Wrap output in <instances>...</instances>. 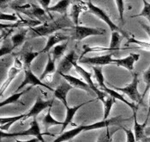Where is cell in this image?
<instances>
[{
  "instance_id": "f1b7e54d",
  "label": "cell",
  "mask_w": 150,
  "mask_h": 142,
  "mask_svg": "<svg viewBox=\"0 0 150 142\" xmlns=\"http://www.w3.org/2000/svg\"><path fill=\"white\" fill-rule=\"evenodd\" d=\"M106 128V130L100 134V136H99V138H98L96 142H112L113 134L120 128H116L114 129H111L110 127H108V128Z\"/></svg>"
},
{
  "instance_id": "ffe728a7",
  "label": "cell",
  "mask_w": 150,
  "mask_h": 142,
  "mask_svg": "<svg viewBox=\"0 0 150 142\" xmlns=\"http://www.w3.org/2000/svg\"><path fill=\"white\" fill-rule=\"evenodd\" d=\"M93 101H95V100H90V101H88V102H85V103H81V104H80V105L72 107V108H69V106L66 107V117H65V120L64 121V124H63V126H62L61 133H62V132H64V130H65V128H67V126H68L69 123L72 121V119H73V117H74L75 114L77 112V110H78L79 108H81L82 106L86 105L87 103H92V102H93Z\"/></svg>"
},
{
  "instance_id": "7402d4cb",
  "label": "cell",
  "mask_w": 150,
  "mask_h": 142,
  "mask_svg": "<svg viewBox=\"0 0 150 142\" xmlns=\"http://www.w3.org/2000/svg\"><path fill=\"white\" fill-rule=\"evenodd\" d=\"M83 4L84 3H81V2H76V4H74L72 5L70 16L72 18V22H73V24H74L75 26H78V18H79L80 13L85 8Z\"/></svg>"
},
{
  "instance_id": "836d02e7",
  "label": "cell",
  "mask_w": 150,
  "mask_h": 142,
  "mask_svg": "<svg viewBox=\"0 0 150 142\" xmlns=\"http://www.w3.org/2000/svg\"><path fill=\"white\" fill-rule=\"evenodd\" d=\"M143 4H144V6H143V10L142 11V12L138 14V15H136V16H131V17H139V16H144V17H146L148 20H149V22L150 24V3H149L148 1H143Z\"/></svg>"
},
{
  "instance_id": "d4e9b609",
  "label": "cell",
  "mask_w": 150,
  "mask_h": 142,
  "mask_svg": "<svg viewBox=\"0 0 150 142\" xmlns=\"http://www.w3.org/2000/svg\"><path fill=\"white\" fill-rule=\"evenodd\" d=\"M39 54H40V52L27 51V52L23 53V54H22L21 57H19V58L23 60V65H24V70L30 68V66H31V63H32L33 59H35Z\"/></svg>"
},
{
  "instance_id": "f546056e",
  "label": "cell",
  "mask_w": 150,
  "mask_h": 142,
  "mask_svg": "<svg viewBox=\"0 0 150 142\" xmlns=\"http://www.w3.org/2000/svg\"><path fill=\"white\" fill-rule=\"evenodd\" d=\"M93 73H94V77L97 80V82L99 83V85L100 86L101 88V91L106 88L107 86L105 84L104 81V76H103V72H102V67L101 66H93L92 67Z\"/></svg>"
},
{
  "instance_id": "44dd1931",
  "label": "cell",
  "mask_w": 150,
  "mask_h": 142,
  "mask_svg": "<svg viewBox=\"0 0 150 142\" xmlns=\"http://www.w3.org/2000/svg\"><path fill=\"white\" fill-rule=\"evenodd\" d=\"M24 114H22L20 116H13V117H9V118H4V117H1L0 119V121H1V126H0V128L1 131H9L11 126L12 124H14L15 122L18 121H23L24 119Z\"/></svg>"
},
{
  "instance_id": "f35d334b",
  "label": "cell",
  "mask_w": 150,
  "mask_h": 142,
  "mask_svg": "<svg viewBox=\"0 0 150 142\" xmlns=\"http://www.w3.org/2000/svg\"><path fill=\"white\" fill-rule=\"evenodd\" d=\"M129 43H135V44H137V45H139V46H141V47H142V48H147V49L150 50L149 43H147V42H142V41H139L135 40L134 38H130V37H129V39L128 40V42L126 43V46H128Z\"/></svg>"
},
{
  "instance_id": "8d00e7d4",
  "label": "cell",
  "mask_w": 150,
  "mask_h": 142,
  "mask_svg": "<svg viewBox=\"0 0 150 142\" xmlns=\"http://www.w3.org/2000/svg\"><path fill=\"white\" fill-rule=\"evenodd\" d=\"M0 19L5 20V21H10V22H14V23H17L19 21V17L17 15H11V14H5V13L0 14Z\"/></svg>"
},
{
  "instance_id": "5b68a950",
  "label": "cell",
  "mask_w": 150,
  "mask_h": 142,
  "mask_svg": "<svg viewBox=\"0 0 150 142\" xmlns=\"http://www.w3.org/2000/svg\"><path fill=\"white\" fill-rule=\"evenodd\" d=\"M87 4H88L87 6H88V8L89 9L90 12L93 13V15L97 16H98L99 18H100L101 20H103L105 23L109 26V28H110V29L112 30V32H118V33L122 34L125 37H126L128 40L129 39V36L127 35V33H126L125 30H123L122 29H120L119 27H117V26L111 20V18L109 17V16H108L103 10H101V9H100L99 7L93 5L91 1H88V2L87 3Z\"/></svg>"
},
{
  "instance_id": "f6af8a7d",
  "label": "cell",
  "mask_w": 150,
  "mask_h": 142,
  "mask_svg": "<svg viewBox=\"0 0 150 142\" xmlns=\"http://www.w3.org/2000/svg\"><path fill=\"white\" fill-rule=\"evenodd\" d=\"M66 142H73V140H71V141H66Z\"/></svg>"
},
{
  "instance_id": "ac0fdd59",
  "label": "cell",
  "mask_w": 150,
  "mask_h": 142,
  "mask_svg": "<svg viewBox=\"0 0 150 142\" xmlns=\"http://www.w3.org/2000/svg\"><path fill=\"white\" fill-rule=\"evenodd\" d=\"M59 75H61L73 88L81 89V90H83V91H87L88 93L91 92L89 85L86 82L82 81V80L77 78H75V77L71 76V75H69V74H67V75L66 74H59Z\"/></svg>"
},
{
  "instance_id": "83f0119b",
  "label": "cell",
  "mask_w": 150,
  "mask_h": 142,
  "mask_svg": "<svg viewBox=\"0 0 150 142\" xmlns=\"http://www.w3.org/2000/svg\"><path fill=\"white\" fill-rule=\"evenodd\" d=\"M68 44H69V41H65L62 44H59V45H56L53 50L52 51V60L55 62L56 59H59L61 56H63L64 54V52L66 50V48L68 47Z\"/></svg>"
},
{
  "instance_id": "484cf974",
  "label": "cell",
  "mask_w": 150,
  "mask_h": 142,
  "mask_svg": "<svg viewBox=\"0 0 150 142\" xmlns=\"http://www.w3.org/2000/svg\"><path fill=\"white\" fill-rule=\"evenodd\" d=\"M102 91H105L106 94H109V96H111L112 97H114L115 99H118V100L122 101L123 103H125V104H127L128 106L129 107V108H131L133 109V111H134V110H137V106H136V104H135V103H129L127 100H126V99H125L122 95L119 94V93H117V92H116V91H114V90H112V89H110V88L106 87V88L103 89Z\"/></svg>"
},
{
  "instance_id": "9a60e30c",
  "label": "cell",
  "mask_w": 150,
  "mask_h": 142,
  "mask_svg": "<svg viewBox=\"0 0 150 142\" xmlns=\"http://www.w3.org/2000/svg\"><path fill=\"white\" fill-rule=\"evenodd\" d=\"M69 39V36H65V35H64V34H62V33H56V34H53V35L49 36V38H48V40H47V42H46V47H44V48L40 52V54H44V53H47V54H48L49 51H50V49L53 47V46L55 47L58 42H60V41H64V42H65V41H68Z\"/></svg>"
},
{
  "instance_id": "6da1fadb",
  "label": "cell",
  "mask_w": 150,
  "mask_h": 142,
  "mask_svg": "<svg viewBox=\"0 0 150 142\" xmlns=\"http://www.w3.org/2000/svg\"><path fill=\"white\" fill-rule=\"evenodd\" d=\"M129 121V119H124L122 116H117L116 117L107 119V120H103L95 123H93L90 125H81L79 127H76L74 129L66 131L59 134L58 137L52 142H66L73 140L77 134H79L81 132L85 131H90L93 129H99V128H108L112 126H116L119 125L120 123H123L124 121Z\"/></svg>"
},
{
  "instance_id": "8992f818",
  "label": "cell",
  "mask_w": 150,
  "mask_h": 142,
  "mask_svg": "<svg viewBox=\"0 0 150 142\" xmlns=\"http://www.w3.org/2000/svg\"><path fill=\"white\" fill-rule=\"evenodd\" d=\"M74 32H73V39L80 41H82L84 38L88 36H104L105 35L106 31L102 29H98V28H88V27H84V26H75L74 28Z\"/></svg>"
},
{
  "instance_id": "cb8c5ba5",
  "label": "cell",
  "mask_w": 150,
  "mask_h": 142,
  "mask_svg": "<svg viewBox=\"0 0 150 142\" xmlns=\"http://www.w3.org/2000/svg\"><path fill=\"white\" fill-rule=\"evenodd\" d=\"M51 109H52V106L48 108V111L47 114L44 116V118L42 120V123L44 125L45 130L48 131V129L52 127V126H57V125H62L64 124V121H58L55 119L52 118V116H51Z\"/></svg>"
},
{
  "instance_id": "d590c367",
  "label": "cell",
  "mask_w": 150,
  "mask_h": 142,
  "mask_svg": "<svg viewBox=\"0 0 150 142\" xmlns=\"http://www.w3.org/2000/svg\"><path fill=\"white\" fill-rule=\"evenodd\" d=\"M142 77H143V80H144L145 84H146V89H145V91H144V92L142 94V99H143L146 93L148 92V91L150 89V66L149 67V69L143 72Z\"/></svg>"
},
{
  "instance_id": "3957f363",
  "label": "cell",
  "mask_w": 150,
  "mask_h": 142,
  "mask_svg": "<svg viewBox=\"0 0 150 142\" xmlns=\"http://www.w3.org/2000/svg\"><path fill=\"white\" fill-rule=\"evenodd\" d=\"M26 135H33L37 137V139L40 142H45L43 139V135H49V136H56L55 134H52L49 133H41L40 129V126L39 123L37 122L36 118L33 119V121L30 123V128L28 130L20 132V133H4V131L0 132V136L2 139L4 138H16L17 136H26Z\"/></svg>"
},
{
  "instance_id": "52a82bcc",
  "label": "cell",
  "mask_w": 150,
  "mask_h": 142,
  "mask_svg": "<svg viewBox=\"0 0 150 142\" xmlns=\"http://www.w3.org/2000/svg\"><path fill=\"white\" fill-rule=\"evenodd\" d=\"M74 67H75L76 71H77V72L81 75V77L84 78L85 82L89 85L90 89L92 90L93 91H94V92H95V94L98 96V99H100L102 103H104L105 101V96H107V94H106L105 92H103L102 91H100V90L97 89V87L94 85V83H93V82L92 81V73H90V72H88V71H85L82 67H81L80 66H78V65H77V63H76H76H74Z\"/></svg>"
},
{
  "instance_id": "8fae6325",
  "label": "cell",
  "mask_w": 150,
  "mask_h": 142,
  "mask_svg": "<svg viewBox=\"0 0 150 142\" xmlns=\"http://www.w3.org/2000/svg\"><path fill=\"white\" fill-rule=\"evenodd\" d=\"M117 52L110 53L109 54H105L103 56H98V57H82L78 59V62L84 63V64H89L93 65L95 66H106V65H111L113 64L114 60L112 59V55L115 54Z\"/></svg>"
},
{
  "instance_id": "b9f144b4",
  "label": "cell",
  "mask_w": 150,
  "mask_h": 142,
  "mask_svg": "<svg viewBox=\"0 0 150 142\" xmlns=\"http://www.w3.org/2000/svg\"><path fill=\"white\" fill-rule=\"evenodd\" d=\"M40 141L37 138H34L32 140H28V141H19L17 139H16V142H38Z\"/></svg>"
},
{
  "instance_id": "e0dca14e",
  "label": "cell",
  "mask_w": 150,
  "mask_h": 142,
  "mask_svg": "<svg viewBox=\"0 0 150 142\" xmlns=\"http://www.w3.org/2000/svg\"><path fill=\"white\" fill-rule=\"evenodd\" d=\"M72 89H74V88L68 82L61 83L54 91V97H56V98L59 99L60 101H62L63 103L64 104V106L68 107L67 101H66V96H67V93Z\"/></svg>"
},
{
  "instance_id": "30bf717a",
  "label": "cell",
  "mask_w": 150,
  "mask_h": 142,
  "mask_svg": "<svg viewBox=\"0 0 150 142\" xmlns=\"http://www.w3.org/2000/svg\"><path fill=\"white\" fill-rule=\"evenodd\" d=\"M22 70H24V65L22 59H20L18 56H15V61H14V65L11 66L8 72V77L7 79L5 80V82L1 85V95H3L4 91L7 89V87L10 85V83H11L12 80L15 78V77L17 75V73H19Z\"/></svg>"
},
{
  "instance_id": "2e32d148",
  "label": "cell",
  "mask_w": 150,
  "mask_h": 142,
  "mask_svg": "<svg viewBox=\"0 0 150 142\" xmlns=\"http://www.w3.org/2000/svg\"><path fill=\"white\" fill-rule=\"evenodd\" d=\"M48 56V61L46 65V68L43 71L42 75L40 76V79L41 81H46V83H51L52 78H53V74L55 71H57L56 66H55V62L52 60V58L50 54H47Z\"/></svg>"
},
{
  "instance_id": "7bdbcfd3",
  "label": "cell",
  "mask_w": 150,
  "mask_h": 142,
  "mask_svg": "<svg viewBox=\"0 0 150 142\" xmlns=\"http://www.w3.org/2000/svg\"><path fill=\"white\" fill-rule=\"evenodd\" d=\"M145 134H146V136H150V127H148L145 128Z\"/></svg>"
},
{
  "instance_id": "1f68e13d",
  "label": "cell",
  "mask_w": 150,
  "mask_h": 142,
  "mask_svg": "<svg viewBox=\"0 0 150 142\" xmlns=\"http://www.w3.org/2000/svg\"><path fill=\"white\" fill-rule=\"evenodd\" d=\"M118 32L112 33V41L110 44V48L112 52H117L120 50V43H121V36Z\"/></svg>"
},
{
  "instance_id": "9c48e42d",
  "label": "cell",
  "mask_w": 150,
  "mask_h": 142,
  "mask_svg": "<svg viewBox=\"0 0 150 142\" xmlns=\"http://www.w3.org/2000/svg\"><path fill=\"white\" fill-rule=\"evenodd\" d=\"M53 102H54V98L53 99H51V100H47V101H43L40 96H38L37 97V100L35 102V105L32 107L27 113L24 114V119L23 121H25L29 117H33V118H36L37 116L41 112L43 111L44 109H46L47 108H50L51 106H52L53 104Z\"/></svg>"
},
{
  "instance_id": "4316f807",
  "label": "cell",
  "mask_w": 150,
  "mask_h": 142,
  "mask_svg": "<svg viewBox=\"0 0 150 142\" xmlns=\"http://www.w3.org/2000/svg\"><path fill=\"white\" fill-rule=\"evenodd\" d=\"M28 32V29H23L19 33H17V34H16V35L12 36L11 42L14 48H16V47H18L23 44L24 41L26 40Z\"/></svg>"
},
{
  "instance_id": "7c38bea8",
  "label": "cell",
  "mask_w": 150,
  "mask_h": 142,
  "mask_svg": "<svg viewBox=\"0 0 150 142\" xmlns=\"http://www.w3.org/2000/svg\"><path fill=\"white\" fill-rule=\"evenodd\" d=\"M30 3H31V8L21 11L22 13L27 15L28 17H30L33 20H35V18H37L39 21H40L43 24L49 22V20L52 21V19L49 17V16L46 15V11L43 9H41L40 7H39L35 4H33L32 2H30Z\"/></svg>"
},
{
  "instance_id": "4fadbf2b",
  "label": "cell",
  "mask_w": 150,
  "mask_h": 142,
  "mask_svg": "<svg viewBox=\"0 0 150 142\" xmlns=\"http://www.w3.org/2000/svg\"><path fill=\"white\" fill-rule=\"evenodd\" d=\"M77 60L76 54L74 50L70 51L69 54L61 60V62L58 64L57 72L58 74H68L72 66H74V63H76Z\"/></svg>"
},
{
  "instance_id": "74e56055",
  "label": "cell",
  "mask_w": 150,
  "mask_h": 142,
  "mask_svg": "<svg viewBox=\"0 0 150 142\" xmlns=\"http://www.w3.org/2000/svg\"><path fill=\"white\" fill-rule=\"evenodd\" d=\"M119 128H120L121 129H123V130L125 132V133H126V137H127V141H126V142H137V141H136V137H135V134H134L133 131L130 130V129H128V128L123 127V126H120Z\"/></svg>"
},
{
  "instance_id": "5bb4252c",
  "label": "cell",
  "mask_w": 150,
  "mask_h": 142,
  "mask_svg": "<svg viewBox=\"0 0 150 142\" xmlns=\"http://www.w3.org/2000/svg\"><path fill=\"white\" fill-rule=\"evenodd\" d=\"M140 58V55L137 54H129V55L124 58V59H113L115 64L117 66H122L126 68L128 71H134V64L137 62Z\"/></svg>"
},
{
  "instance_id": "60d3db41",
  "label": "cell",
  "mask_w": 150,
  "mask_h": 142,
  "mask_svg": "<svg viewBox=\"0 0 150 142\" xmlns=\"http://www.w3.org/2000/svg\"><path fill=\"white\" fill-rule=\"evenodd\" d=\"M139 24H140L141 27L144 29V31L148 34V36H149L150 38V25H147V24H143L142 22H139Z\"/></svg>"
},
{
  "instance_id": "277c9868",
  "label": "cell",
  "mask_w": 150,
  "mask_h": 142,
  "mask_svg": "<svg viewBox=\"0 0 150 142\" xmlns=\"http://www.w3.org/2000/svg\"><path fill=\"white\" fill-rule=\"evenodd\" d=\"M138 83H139V75L138 73H134L133 74V80L131 83H129L126 87L120 88V87H116L114 85L108 83L110 87L114 89L115 91H118L123 92L124 94H126L135 103H142V95H141L138 91Z\"/></svg>"
},
{
  "instance_id": "d6a6232c",
  "label": "cell",
  "mask_w": 150,
  "mask_h": 142,
  "mask_svg": "<svg viewBox=\"0 0 150 142\" xmlns=\"http://www.w3.org/2000/svg\"><path fill=\"white\" fill-rule=\"evenodd\" d=\"M115 103V98L114 97H108L104 103V117H103V120H107V118L109 117L110 116V113H111V109L112 108V105L114 104Z\"/></svg>"
},
{
  "instance_id": "ba28073f",
  "label": "cell",
  "mask_w": 150,
  "mask_h": 142,
  "mask_svg": "<svg viewBox=\"0 0 150 142\" xmlns=\"http://www.w3.org/2000/svg\"><path fill=\"white\" fill-rule=\"evenodd\" d=\"M24 74H25V78H24V80L23 81V83H21L17 90H16V92L18 93L19 91H21L23 87H25L27 84H31V86H36V85H40V86H42V87H45L46 89H48L54 92L55 89H52V87H50L47 83H43L40 78H38L35 74L33 73V71H31V69H25L24 70Z\"/></svg>"
},
{
  "instance_id": "4dcf8cb0",
  "label": "cell",
  "mask_w": 150,
  "mask_h": 142,
  "mask_svg": "<svg viewBox=\"0 0 150 142\" xmlns=\"http://www.w3.org/2000/svg\"><path fill=\"white\" fill-rule=\"evenodd\" d=\"M31 89H32V86H31V87H29L28 89H26V90H25V91H21V92H18V93H15V94H13L12 96H11L9 98H7V99H6V100H4V102H2V103H0V106L4 107V105H7V104L16 103H18V99L21 97V96H23V94L27 93V92H28V91H29Z\"/></svg>"
},
{
  "instance_id": "d6986e66",
  "label": "cell",
  "mask_w": 150,
  "mask_h": 142,
  "mask_svg": "<svg viewBox=\"0 0 150 142\" xmlns=\"http://www.w3.org/2000/svg\"><path fill=\"white\" fill-rule=\"evenodd\" d=\"M133 117H134V134L136 137V141L137 142H141L146 138L145 128H146L148 120H146L143 124H139L137 119V111L136 110L133 111Z\"/></svg>"
},
{
  "instance_id": "603a6c76",
  "label": "cell",
  "mask_w": 150,
  "mask_h": 142,
  "mask_svg": "<svg viewBox=\"0 0 150 142\" xmlns=\"http://www.w3.org/2000/svg\"><path fill=\"white\" fill-rule=\"evenodd\" d=\"M71 3H72L71 1H65V0L58 1L57 4L49 8V12H58V13L62 14V16H68L67 15V10H68V6Z\"/></svg>"
},
{
  "instance_id": "e575fe53",
  "label": "cell",
  "mask_w": 150,
  "mask_h": 142,
  "mask_svg": "<svg viewBox=\"0 0 150 142\" xmlns=\"http://www.w3.org/2000/svg\"><path fill=\"white\" fill-rule=\"evenodd\" d=\"M13 49H14V47L12 45V42H10V41L6 42V39H5V42H2V46H1V50H0L1 57H3L5 54H12Z\"/></svg>"
},
{
  "instance_id": "ab89813d",
  "label": "cell",
  "mask_w": 150,
  "mask_h": 142,
  "mask_svg": "<svg viewBox=\"0 0 150 142\" xmlns=\"http://www.w3.org/2000/svg\"><path fill=\"white\" fill-rule=\"evenodd\" d=\"M115 3L117 5V9H118V11H119L120 20L124 24V4H125V2L122 1V0H117V1H116Z\"/></svg>"
},
{
  "instance_id": "7a4b0ae2",
  "label": "cell",
  "mask_w": 150,
  "mask_h": 142,
  "mask_svg": "<svg viewBox=\"0 0 150 142\" xmlns=\"http://www.w3.org/2000/svg\"><path fill=\"white\" fill-rule=\"evenodd\" d=\"M75 25L73 22L69 19L68 16H61L56 20H52L51 22H47L41 25L31 28L30 30L33 32V36L31 38H36L40 36H52L54 32H57L60 29H64L65 28H74Z\"/></svg>"
},
{
  "instance_id": "ee69618b",
  "label": "cell",
  "mask_w": 150,
  "mask_h": 142,
  "mask_svg": "<svg viewBox=\"0 0 150 142\" xmlns=\"http://www.w3.org/2000/svg\"><path fill=\"white\" fill-rule=\"evenodd\" d=\"M149 116H150V94H149V112H148V116H147V119H146V120H149Z\"/></svg>"
}]
</instances>
